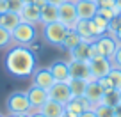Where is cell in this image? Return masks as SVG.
<instances>
[{"instance_id": "40", "label": "cell", "mask_w": 121, "mask_h": 117, "mask_svg": "<svg viewBox=\"0 0 121 117\" xmlns=\"http://www.w3.org/2000/svg\"><path fill=\"white\" fill-rule=\"evenodd\" d=\"M23 2H25V4H32V0H23Z\"/></svg>"}, {"instance_id": "11", "label": "cell", "mask_w": 121, "mask_h": 117, "mask_svg": "<svg viewBox=\"0 0 121 117\" xmlns=\"http://www.w3.org/2000/svg\"><path fill=\"white\" fill-rule=\"evenodd\" d=\"M96 46H98L100 53H102L103 57H107V59H112L114 52H116L117 48V41L114 39V36L110 34H105V36H100V37H96Z\"/></svg>"}, {"instance_id": "25", "label": "cell", "mask_w": 121, "mask_h": 117, "mask_svg": "<svg viewBox=\"0 0 121 117\" xmlns=\"http://www.w3.org/2000/svg\"><path fill=\"white\" fill-rule=\"evenodd\" d=\"M102 103H103V105H109V106H116L117 103H119V94H117L116 89H112V91H105V92H103Z\"/></svg>"}, {"instance_id": "28", "label": "cell", "mask_w": 121, "mask_h": 117, "mask_svg": "<svg viewBox=\"0 0 121 117\" xmlns=\"http://www.w3.org/2000/svg\"><path fill=\"white\" fill-rule=\"evenodd\" d=\"M110 62H112V68H119L121 69V44H117L116 52H114L112 59H110Z\"/></svg>"}, {"instance_id": "38", "label": "cell", "mask_w": 121, "mask_h": 117, "mask_svg": "<svg viewBox=\"0 0 121 117\" xmlns=\"http://www.w3.org/2000/svg\"><path fill=\"white\" fill-rule=\"evenodd\" d=\"M114 112H116V117H121V101L114 106Z\"/></svg>"}, {"instance_id": "39", "label": "cell", "mask_w": 121, "mask_h": 117, "mask_svg": "<svg viewBox=\"0 0 121 117\" xmlns=\"http://www.w3.org/2000/svg\"><path fill=\"white\" fill-rule=\"evenodd\" d=\"M116 4H117V7L121 9V0H116Z\"/></svg>"}, {"instance_id": "19", "label": "cell", "mask_w": 121, "mask_h": 117, "mask_svg": "<svg viewBox=\"0 0 121 117\" xmlns=\"http://www.w3.org/2000/svg\"><path fill=\"white\" fill-rule=\"evenodd\" d=\"M73 30L77 32V34L80 36V39L86 43H95L96 37L93 36V32H91V27H89V21L87 20H78L77 21V25L73 27Z\"/></svg>"}, {"instance_id": "17", "label": "cell", "mask_w": 121, "mask_h": 117, "mask_svg": "<svg viewBox=\"0 0 121 117\" xmlns=\"http://www.w3.org/2000/svg\"><path fill=\"white\" fill-rule=\"evenodd\" d=\"M39 110L46 117H64V113H66V106L57 103V101H53V99H48Z\"/></svg>"}, {"instance_id": "35", "label": "cell", "mask_w": 121, "mask_h": 117, "mask_svg": "<svg viewBox=\"0 0 121 117\" xmlns=\"http://www.w3.org/2000/svg\"><path fill=\"white\" fill-rule=\"evenodd\" d=\"M46 4H48V2H46V0H32V5H36V7L39 9V11H41V9L45 7Z\"/></svg>"}, {"instance_id": "8", "label": "cell", "mask_w": 121, "mask_h": 117, "mask_svg": "<svg viewBox=\"0 0 121 117\" xmlns=\"http://www.w3.org/2000/svg\"><path fill=\"white\" fill-rule=\"evenodd\" d=\"M68 68H69V76L71 78H80V80H86V82H93L95 80L91 76L89 61H73V59H69Z\"/></svg>"}, {"instance_id": "31", "label": "cell", "mask_w": 121, "mask_h": 117, "mask_svg": "<svg viewBox=\"0 0 121 117\" xmlns=\"http://www.w3.org/2000/svg\"><path fill=\"white\" fill-rule=\"evenodd\" d=\"M98 7H114L116 5V0H96Z\"/></svg>"}, {"instance_id": "36", "label": "cell", "mask_w": 121, "mask_h": 117, "mask_svg": "<svg viewBox=\"0 0 121 117\" xmlns=\"http://www.w3.org/2000/svg\"><path fill=\"white\" fill-rule=\"evenodd\" d=\"M78 117H96V113L93 112V110H86V112H82Z\"/></svg>"}, {"instance_id": "22", "label": "cell", "mask_w": 121, "mask_h": 117, "mask_svg": "<svg viewBox=\"0 0 121 117\" xmlns=\"http://www.w3.org/2000/svg\"><path fill=\"white\" fill-rule=\"evenodd\" d=\"M87 83H89V82L80 80V78H71V80H69L68 85H69V91H71V96H73V98H82V96L86 94Z\"/></svg>"}, {"instance_id": "1", "label": "cell", "mask_w": 121, "mask_h": 117, "mask_svg": "<svg viewBox=\"0 0 121 117\" xmlns=\"http://www.w3.org/2000/svg\"><path fill=\"white\" fill-rule=\"evenodd\" d=\"M4 66L9 75L16 78H29L36 71V55L29 46L14 44L5 53Z\"/></svg>"}, {"instance_id": "27", "label": "cell", "mask_w": 121, "mask_h": 117, "mask_svg": "<svg viewBox=\"0 0 121 117\" xmlns=\"http://www.w3.org/2000/svg\"><path fill=\"white\" fill-rule=\"evenodd\" d=\"M107 76H109V80L112 82L114 89H116V91H119V89H121V69H119V68H112Z\"/></svg>"}, {"instance_id": "13", "label": "cell", "mask_w": 121, "mask_h": 117, "mask_svg": "<svg viewBox=\"0 0 121 117\" xmlns=\"http://www.w3.org/2000/svg\"><path fill=\"white\" fill-rule=\"evenodd\" d=\"M50 73H52L53 80L55 82H64L68 83L69 80H71V76H69V68H68V62L66 61H55L52 62V64L48 66Z\"/></svg>"}, {"instance_id": "3", "label": "cell", "mask_w": 121, "mask_h": 117, "mask_svg": "<svg viewBox=\"0 0 121 117\" xmlns=\"http://www.w3.org/2000/svg\"><path fill=\"white\" fill-rule=\"evenodd\" d=\"M13 34V43L20 46H32L38 37V30H36V25H30V23L22 21L14 30L11 32Z\"/></svg>"}, {"instance_id": "37", "label": "cell", "mask_w": 121, "mask_h": 117, "mask_svg": "<svg viewBox=\"0 0 121 117\" xmlns=\"http://www.w3.org/2000/svg\"><path fill=\"white\" fill-rule=\"evenodd\" d=\"M46 2H48L50 5H55V7H59L60 4H64L66 0H46Z\"/></svg>"}, {"instance_id": "29", "label": "cell", "mask_w": 121, "mask_h": 117, "mask_svg": "<svg viewBox=\"0 0 121 117\" xmlns=\"http://www.w3.org/2000/svg\"><path fill=\"white\" fill-rule=\"evenodd\" d=\"M25 5L23 0H9V11H14V12H20Z\"/></svg>"}, {"instance_id": "20", "label": "cell", "mask_w": 121, "mask_h": 117, "mask_svg": "<svg viewBox=\"0 0 121 117\" xmlns=\"http://www.w3.org/2000/svg\"><path fill=\"white\" fill-rule=\"evenodd\" d=\"M53 21H59V11H57L55 5L46 4L41 9V25H48V23H53Z\"/></svg>"}, {"instance_id": "26", "label": "cell", "mask_w": 121, "mask_h": 117, "mask_svg": "<svg viewBox=\"0 0 121 117\" xmlns=\"http://www.w3.org/2000/svg\"><path fill=\"white\" fill-rule=\"evenodd\" d=\"M13 44V34L9 30H5L4 27H0V50L9 48Z\"/></svg>"}, {"instance_id": "30", "label": "cell", "mask_w": 121, "mask_h": 117, "mask_svg": "<svg viewBox=\"0 0 121 117\" xmlns=\"http://www.w3.org/2000/svg\"><path fill=\"white\" fill-rule=\"evenodd\" d=\"M98 82H100V85L103 87V91H112V89H114V85H112V82L109 80V76H103V78H100Z\"/></svg>"}, {"instance_id": "43", "label": "cell", "mask_w": 121, "mask_h": 117, "mask_svg": "<svg viewBox=\"0 0 121 117\" xmlns=\"http://www.w3.org/2000/svg\"><path fill=\"white\" fill-rule=\"evenodd\" d=\"M89 2H96V0H89Z\"/></svg>"}, {"instance_id": "12", "label": "cell", "mask_w": 121, "mask_h": 117, "mask_svg": "<svg viewBox=\"0 0 121 117\" xmlns=\"http://www.w3.org/2000/svg\"><path fill=\"white\" fill-rule=\"evenodd\" d=\"M53 83H55V80H53L48 68H41V69L36 68V71L32 73V85H38L41 89H45V91H48Z\"/></svg>"}, {"instance_id": "15", "label": "cell", "mask_w": 121, "mask_h": 117, "mask_svg": "<svg viewBox=\"0 0 121 117\" xmlns=\"http://www.w3.org/2000/svg\"><path fill=\"white\" fill-rule=\"evenodd\" d=\"M22 21L25 23H30V25H41V11H39L36 5L32 4H25L23 9L18 12Z\"/></svg>"}, {"instance_id": "18", "label": "cell", "mask_w": 121, "mask_h": 117, "mask_svg": "<svg viewBox=\"0 0 121 117\" xmlns=\"http://www.w3.org/2000/svg\"><path fill=\"white\" fill-rule=\"evenodd\" d=\"M20 23H22V18L14 11H7L4 14H0V27H4L5 30H9V32H13Z\"/></svg>"}, {"instance_id": "7", "label": "cell", "mask_w": 121, "mask_h": 117, "mask_svg": "<svg viewBox=\"0 0 121 117\" xmlns=\"http://www.w3.org/2000/svg\"><path fill=\"white\" fill-rule=\"evenodd\" d=\"M89 69H91V76L95 80H100L110 73L112 62L107 57H95V59H89Z\"/></svg>"}, {"instance_id": "5", "label": "cell", "mask_w": 121, "mask_h": 117, "mask_svg": "<svg viewBox=\"0 0 121 117\" xmlns=\"http://www.w3.org/2000/svg\"><path fill=\"white\" fill-rule=\"evenodd\" d=\"M59 11V21L68 28H73L78 21V14H77V7H75V0H66L64 4H60L57 7Z\"/></svg>"}, {"instance_id": "34", "label": "cell", "mask_w": 121, "mask_h": 117, "mask_svg": "<svg viewBox=\"0 0 121 117\" xmlns=\"http://www.w3.org/2000/svg\"><path fill=\"white\" fill-rule=\"evenodd\" d=\"M29 115L30 117H46L45 113L41 112V110H36V108H30V112H29Z\"/></svg>"}, {"instance_id": "44", "label": "cell", "mask_w": 121, "mask_h": 117, "mask_svg": "<svg viewBox=\"0 0 121 117\" xmlns=\"http://www.w3.org/2000/svg\"><path fill=\"white\" fill-rule=\"evenodd\" d=\"M0 117H2V115H0Z\"/></svg>"}, {"instance_id": "33", "label": "cell", "mask_w": 121, "mask_h": 117, "mask_svg": "<svg viewBox=\"0 0 121 117\" xmlns=\"http://www.w3.org/2000/svg\"><path fill=\"white\" fill-rule=\"evenodd\" d=\"M9 11V0H0V14Z\"/></svg>"}, {"instance_id": "2", "label": "cell", "mask_w": 121, "mask_h": 117, "mask_svg": "<svg viewBox=\"0 0 121 117\" xmlns=\"http://www.w3.org/2000/svg\"><path fill=\"white\" fill-rule=\"evenodd\" d=\"M5 108H7L9 115H22V113H29L30 112V101L27 91H16L11 92L5 99Z\"/></svg>"}, {"instance_id": "14", "label": "cell", "mask_w": 121, "mask_h": 117, "mask_svg": "<svg viewBox=\"0 0 121 117\" xmlns=\"http://www.w3.org/2000/svg\"><path fill=\"white\" fill-rule=\"evenodd\" d=\"M103 92H105V91H103V87L100 85V82H98V80H93V82L87 83V89H86L84 98H86L93 106H96V105H100V103H102Z\"/></svg>"}, {"instance_id": "42", "label": "cell", "mask_w": 121, "mask_h": 117, "mask_svg": "<svg viewBox=\"0 0 121 117\" xmlns=\"http://www.w3.org/2000/svg\"><path fill=\"white\" fill-rule=\"evenodd\" d=\"M9 117H18V115H9Z\"/></svg>"}, {"instance_id": "24", "label": "cell", "mask_w": 121, "mask_h": 117, "mask_svg": "<svg viewBox=\"0 0 121 117\" xmlns=\"http://www.w3.org/2000/svg\"><path fill=\"white\" fill-rule=\"evenodd\" d=\"M93 112L96 113V117H116V112H114V106H109V105H100L93 106Z\"/></svg>"}, {"instance_id": "23", "label": "cell", "mask_w": 121, "mask_h": 117, "mask_svg": "<svg viewBox=\"0 0 121 117\" xmlns=\"http://www.w3.org/2000/svg\"><path fill=\"white\" fill-rule=\"evenodd\" d=\"M80 43H82L80 36L77 34L73 28H69V30L66 32V36H64V41H62V46H60V48L66 50V52H71V50L75 48V46H78Z\"/></svg>"}, {"instance_id": "9", "label": "cell", "mask_w": 121, "mask_h": 117, "mask_svg": "<svg viewBox=\"0 0 121 117\" xmlns=\"http://www.w3.org/2000/svg\"><path fill=\"white\" fill-rule=\"evenodd\" d=\"M75 7L78 20H93L98 14V4L96 2H89V0H75Z\"/></svg>"}, {"instance_id": "21", "label": "cell", "mask_w": 121, "mask_h": 117, "mask_svg": "<svg viewBox=\"0 0 121 117\" xmlns=\"http://www.w3.org/2000/svg\"><path fill=\"white\" fill-rule=\"evenodd\" d=\"M89 44L91 43L82 41L78 46H75L69 52V59H73V61H89Z\"/></svg>"}, {"instance_id": "4", "label": "cell", "mask_w": 121, "mask_h": 117, "mask_svg": "<svg viewBox=\"0 0 121 117\" xmlns=\"http://www.w3.org/2000/svg\"><path fill=\"white\" fill-rule=\"evenodd\" d=\"M68 30L69 28L64 27L60 21H53V23H48V25H43V39H45L48 44L60 48Z\"/></svg>"}, {"instance_id": "16", "label": "cell", "mask_w": 121, "mask_h": 117, "mask_svg": "<svg viewBox=\"0 0 121 117\" xmlns=\"http://www.w3.org/2000/svg\"><path fill=\"white\" fill-rule=\"evenodd\" d=\"M89 27H91V32H93L95 37L109 34V20H105L100 14H96L93 20H89Z\"/></svg>"}, {"instance_id": "6", "label": "cell", "mask_w": 121, "mask_h": 117, "mask_svg": "<svg viewBox=\"0 0 121 117\" xmlns=\"http://www.w3.org/2000/svg\"><path fill=\"white\" fill-rule=\"evenodd\" d=\"M48 96H50V99H53V101L60 103V105H64V106L73 99L71 91H69V85L64 83V82H55L53 83V85L48 89Z\"/></svg>"}, {"instance_id": "32", "label": "cell", "mask_w": 121, "mask_h": 117, "mask_svg": "<svg viewBox=\"0 0 121 117\" xmlns=\"http://www.w3.org/2000/svg\"><path fill=\"white\" fill-rule=\"evenodd\" d=\"M110 36H114V39L117 41V44H121V23L117 25V28H116V30H114Z\"/></svg>"}, {"instance_id": "10", "label": "cell", "mask_w": 121, "mask_h": 117, "mask_svg": "<svg viewBox=\"0 0 121 117\" xmlns=\"http://www.w3.org/2000/svg\"><path fill=\"white\" fill-rule=\"evenodd\" d=\"M27 96H29L30 106H32V108H36V110H39V108H41V106L50 99L48 91H45V89H41V87H38V85H30L29 91H27Z\"/></svg>"}, {"instance_id": "41", "label": "cell", "mask_w": 121, "mask_h": 117, "mask_svg": "<svg viewBox=\"0 0 121 117\" xmlns=\"http://www.w3.org/2000/svg\"><path fill=\"white\" fill-rule=\"evenodd\" d=\"M117 94H119V101H121V89H119V91H117Z\"/></svg>"}]
</instances>
